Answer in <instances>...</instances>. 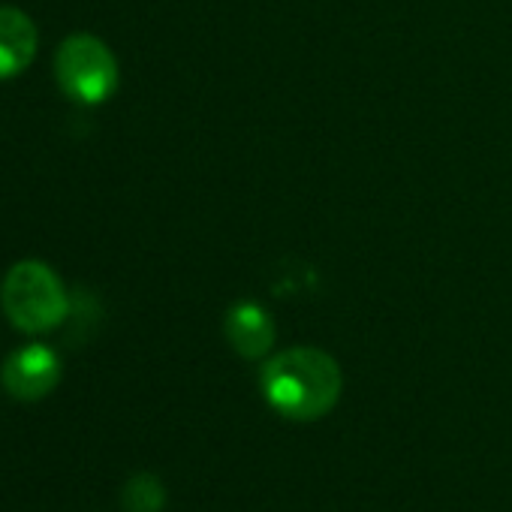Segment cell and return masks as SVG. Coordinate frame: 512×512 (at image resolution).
I'll use <instances>...</instances> for the list:
<instances>
[{
  "label": "cell",
  "instance_id": "2",
  "mask_svg": "<svg viewBox=\"0 0 512 512\" xmlns=\"http://www.w3.org/2000/svg\"><path fill=\"white\" fill-rule=\"evenodd\" d=\"M0 305L7 320L25 335H43L58 329L70 314L64 281L40 260L16 263L0 284Z\"/></svg>",
  "mask_w": 512,
  "mask_h": 512
},
{
  "label": "cell",
  "instance_id": "1",
  "mask_svg": "<svg viewBox=\"0 0 512 512\" xmlns=\"http://www.w3.org/2000/svg\"><path fill=\"white\" fill-rule=\"evenodd\" d=\"M266 404L293 422H314L335 410L344 392L341 365L317 347L275 353L260 371Z\"/></svg>",
  "mask_w": 512,
  "mask_h": 512
},
{
  "label": "cell",
  "instance_id": "6",
  "mask_svg": "<svg viewBox=\"0 0 512 512\" xmlns=\"http://www.w3.org/2000/svg\"><path fill=\"white\" fill-rule=\"evenodd\" d=\"M40 49L34 19L16 7H0V82L25 73Z\"/></svg>",
  "mask_w": 512,
  "mask_h": 512
},
{
  "label": "cell",
  "instance_id": "3",
  "mask_svg": "<svg viewBox=\"0 0 512 512\" xmlns=\"http://www.w3.org/2000/svg\"><path fill=\"white\" fill-rule=\"evenodd\" d=\"M55 76L61 91L85 106H100L118 91V61L112 49L91 34H73L58 46Z\"/></svg>",
  "mask_w": 512,
  "mask_h": 512
},
{
  "label": "cell",
  "instance_id": "4",
  "mask_svg": "<svg viewBox=\"0 0 512 512\" xmlns=\"http://www.w3.org/2000/svg\"><path fill=\"white\" fill-rule=\"evenodd\" d=\"M61 359L46 344H28L7 356L4 368H0V383H4L7 395L16 401H40L52 395L61 383Z\"/></svg>",
  "mask_w": 512,
  "mask_h": 512
},
{
  "label": "cell",
  "instance_id": "5",
  "mask_svg": "<svg viewBox=\"0 0 512 512\" xmlns=\"http://www.w3.org/2000/svg\"><path fill=\"white\" fill-rule=\"evenodd\" d=\"M223 335L241 359H263L275 347V320L256 302H235L226 311Z\"/></svg>",
  "mask_w": 512,
  "mask_h": 512
},
{
  "label": "cell",
  "instance_id": "7",
  "mask_svg": "<svg viewBox=\"0 0 512 512\" xmlns=\"http://www.w3.org/2000/svg\"><path fill=\"white\" fill-rule=\"evenodd\" d=\"M121 503L127 512H160L166 506V488L154 473H133L121 491Z\"/></svg>",
  "mask_w": 512,
  "mask_h": 512
}]
</instances>
